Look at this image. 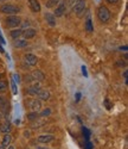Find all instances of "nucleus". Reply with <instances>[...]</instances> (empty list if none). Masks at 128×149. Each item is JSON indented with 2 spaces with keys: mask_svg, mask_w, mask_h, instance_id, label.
Segmentation results:
<instances>
[{
  "mask_svg": "<svg viewBox=\"0 0 128 149\" xmlns=\"http://www.w3.org/2000/svg\"><path fill=\"white\" fill-rule=\"evenodd\" d=\"M85 7H87V0H76V3L72 5V11L76 13V16L81 18L85 12Z\"/></svg>",
  "mask_w": 128,
  "mask_h": 149,
  "instance_id": "obj_1",
  "label": "nucleus"
},
{
  "mask_svg": "<svg viewBox=\"0 0 128 149\" xmlns=\"http://www.w3.org/2000/svg\"><path fill=\"white\" fill-rule=\"evenodd\" d=\"M19 11H20L19 7L17 5H13V4H5V5L0 6V12H1V13H5V15H8V16L17 15Z\"/></svg>",
  "mask_w": 128,
  "mask_h": 149,
  "instance_id": "obj_2",
  "label": "nucleus"
},
{
  "mask_svg": "<svg viewBox=\"0 0 128 149\" xmlns=\"http://www.w3.org/2000/svg\"><path fill=\"white\" fill-rule=\"evenodd\" d=\"M97 18L101 23H108L110 19V11L106 6H100L97 10Z\"/></svg>",
  "mask_w": 128,
  "mask_h": 149,
  "instance_id": "obj_3",
  "label": "nucleus"
},
{
  "mask_svg": "<svg viewBox=\"0 0 128 149\" xmlns=\"http://www.w3.org/2000/svg\"><path fill=\"white\" fill-rule=\"evenodd\" d=\"M20 23H21V18L13 15V16H7V18L5 19V24L6 26L11 28V29H14V28H18L20 26Z\"/></svg>",
  "mask_w": 128,
  "mask_h": 149,
  "instance_id": "obj_4",
  "label": "nucleus"
},
{
  "mask_svg": "<svg viewBox=\"0 0 128 149\" xmlns=\"http://www.w3.org/2000/svg\"><path fill=\"white\" fill-rule=\"evenodd\" d=\"M26 104L29 106V109L32 112H38L42 109V102L38 98H30L26 100Z\"/></svg>",
  "mask_w": 128,
  "mask_h": 149,
  "instance_id": "obj_5",
  "label": "nucleus"
},
{
  "mask_svg": "<svg viewBox=\"0 0 128 149\" xmlns=\"http://www.w3.org/2000/svg\"><path fill=\"white\" fill-rule=\"evenodd\" d=\"M30 78H31L32 81H38V82H41V81H43V80L45 79V75H44V73H43L42 70L36 69V70L31 72Z\"/></svg>",
  "mask_w": 128,
  "mask_h": 149,
  "instance_id": "obj_6",
  "label": "nucleus"
},
{
  "mask_svg": "<svg viewBox=\"0 0 128 149\" xmlns=\"http://www.w3.org/2000/svg\"><path fill=\"white\" fill-rule=\"evenodd\" d=\"M42 90V87H41V84L38 82V81H33V84L30 86V87L28 88V93L30 94V95H37L38 94V92H39Z\"/></svg>",
  "mask_w": 128,
  "mask_h": 149,
  "instance_id": "obj_7",
  "label": "nucleus"
},
{
  "mask_svg": "<svg viewBox=\"0 0 128 149\" xmlns=\"http://www.w3.org/2000/svg\"><path fill=\"white\" fill-rule=\"evenodd\" d=\"M24 61L26 62V65H29V66L33 67V66H36V65H37V62H38V57H37L36 55H33V54H26V55L24 56Z\"/></svg>",
  "mask_w": 128,
  "mask_h": 149,
  "instance_id": "obj_8",
  "label": "nucleus"
},
{
  "mask_svg": "<svg viewBox=\"0 0 128 149\" xmlns=\"http://www.w3.org/2000/svg\"><path fill=\"white\" fill-rule=\"evenodd\" d=\"M37 35V31L34 30V29H32V28H28V29H24L23 30V38H25V40H32L33 37Z\"/></svg>",
  "mask_w": 128,
  "mask_h": 149,
  "instance_id": "obj_9",
  "label": "nucleus"
},
{
  "mask_svg": "<svg viewBox=\"0 0 128 149\" xmlns=\"http://www.w3.org/2000/svg\"><path fill=\"white\" fill-rule=\"evenodd\" d=\"M65 3L63 1H59V4L56 6V10H55V17H62L64 15V12H65Z\"/></svg>",
  "mask_w": 128,
  "mask_h": 149,
  "instance_id": "obj_10",
  "label": "nucleus"
},
{
  "mask_svg": "<svg viewBox=\"0 0 128 149\" xmlns=\"http://www.w3.org/2000/svg\"><path fill=\"white\" fill-rule=\"evenodd\" d=\"M29 44L28 40H25V38H21V37H19V38H16L13 40V45L16 48H19V49H23V48H26Z\"/></svg>",
  "mask_w": 128,
  "mask_h": 149,
  "instance_id": "obj_11",
  "label": "nucleus"
},
{
  "mask_svg": "<svg viewBox=\"0 0 128 149\" xmlns=\"http://www.w3.org/2000/svg\"><path fill=\"white\" fill-rule=\"evenodd\" d=\"M54 136L52 135H49V134H45V135H39L37 137V141L39 143H50L51 141H54Z\"/></svg>",
  "mask_w": 128,
  "mask_h": 149,
  "instance_id": "obj_12",
  "label": "nucleus"
},
{
  "mask_svg": "<svg viewBox=\"0 0 128 149\" xmlns=\"http://www.w3.org/2000/svg\"><path fill=\"white\" fill-rule=\"evenodd\" d=\"M7 109H8V102L5 97H1L0 95V112L3 113H7Z\"/></svg>",
  "mask_w": 128,
  "mask_h": 149,
  "instance_id": "obj_13",
  "label": "nucleus"
},
{
  "mask_svg": "<svg viewBox=\"0 0 128 149\" xmlns=\"http://www.w3.org/2000/svg\"><path fill=\"white\" fill-rule=\"evenodd\" d=\"M29 4H30V8L33 12H39L41 11V4L38 0H29Z\"/></svg>",
  "mask_w": 128,
  "mask_h": 149,
  "instance_id": "obj_14",
  "label": "nucleus"
},
{
  "mask_svg": "<svg viewBox=\"0 0 128 149\" xmlns=\"http://www.w3.org/2000/svg\"><path fill=\"white\" fill-rule=\"evenodd\" d=\"M37 98L39 99V100H49L50 99V93L45 90H41L37 94Z\"/></svg>",
  "mask_w": 128,
  "mask_h": 149,
  "instance_id": "obj_15",
  "label": "nucleus"
},
{
  "mask_svg": "<svg viewBox=\"0 0 128 149\" xmlns=\"http://www.w3.org/2000/svg\"><path fill=\"white\" fill-rule=\"evenodd\" d=\"M45 19L50 26H55L56 25V17L52 13H45Z\"/></svg>",
  "mask_w": 128,
  "mask_h": 149,
  "instance_id": "obj_16",
  "label": "nucleus"
},
{
  "mask_svg": "<svg viewBox=\"0 0 128 149\" xmlns=\"http://www.w3.org/2000/svg\"><path fill=\"white\" fill-rule=\"evenodd\" d=\"M12 127H11V124L10 123H3V124H0V132H3V134H10Z\"/></svg>",
  "mask_w": 128,
  "mask_h": 149,
  "instance_id": "obj_17",
  "label": "nucleus"
},
{
  "mask_svg": "<svg viewBox=\"0 0 128 149\" xmlns=\"http://www.w3.org/2000/svg\"><path fill=\"white\" fill-rule=\"evenodd\" d=\"M11 141H12V136H11L10 134H5V135H4V137H3V141H1V146L6 148V147L10 146Z\"/></svg>",
  "mask_w": 128,
  "mask_h": 149,
  "instance_id": "obj_18",
  "label": "nucleus"
},
{
  "mask_svg": "<svg viewBox=\"0 0 128 149\" xmlns=\"http://www.w3.org/2000/svg\"><path fill=\"white\" fill-rule=\"evenodd\" d=\"M10 35H11V37H12L13 40L19 38V37H21V35H23V30H21V29H14V30H12V31L10 32Z\"/></svg>",
  "mask_w": 128,
  "mask_h": 149,
  "instance_id": "obj_19",
  "label": "nucleus"
},
{
  "mask_svg": "<svg viewBox=\"0 0 128 149\" xmlns=\"http://www.w3.org/2000/svg\"><path fill=\"white\" fill-rule=\"evenodd\" d=\"M59 1H61V0H47V1H46V7H49V8L56 7L59 4Z\"/></svg>",
  "mask_w": 128,
  "mask_h": 149,
  "instance_id": "obj_20",
  "label": "nucleus"
},
{
  "mask_svg": "<svg viewBox=\"0 0 128 149\" xmlns=\"http://www.w3.org/2000/svg\"><path fill=\"white\" fill-rule=\"evenodd\" d=\"M7 86H8L7 81H5V80H0V93H3V92L6 91V90H7Z\"/></svg>",
  "mask_w": 128,
  "mask_h": 149,
  "instance_id": "obj_21",
  "label": "nucleus"
},
{
  "mask_svg": "<svg viewBox=\"0 0 128 149\" xmlns=\"http://www.w3.org/2000/svg\"><path fill=\"white\" fill-rule=\"evenodd\" d=\"M85 29H87L88 32H92V31L94 30V28H93V25H92V19H90V18H88L87 22H85Z\"/></svg>",
  "mask_w": 128,
  "mask_h": 149,
  "instance_id": "obj_22",
  "label": "nucleus"
},
{
  "mask_svg": "<svg viewBox=\"0 0 128 149\" xmlns=\"http://www.w3.org/2000/svg\"><path fill=\"white\" fill-rule=\"evenodd\" d=\"M38 117H39V113H38V112H32V111H31V113H29V115H28V118H29L30 120L38 119Z\"/></svg>",
  "mask_w": 128,
  "mask_h": 149,
  "instance_id": "obj_23",
  "label": "nucleus"
},
{
  "mask_svg": "<svg viewBox=\"0 0 128 149\" xmlns=\"http://www.w3.org/2000/svg\"><path fill=\"white\" fill-rule=\"evenodd\" d=\"M51 115V109H45V110H43L42 112L39 113V116H42V117H47V116H50Z\"/></svg>",
  "mask_w": 128,
  "mask_h": 149,
  "instance_id": "obj_24",
  "label": "nucleus"
},
{
  "mask_svg": "<svg viewBox=\"0 0 128 149\" xmlns=\"http://www.w3.org/2000/svg\"><path fill=\"white\" fill-rule=\"evenodd\" d=\"M11 88H12V92H13V94H17L18 93V90H17V85H16V82L12 80L11 81Z\"/></svg>",
  "mask_w": 128,
  "mask_h": 149,
  "instance_id": "obj_25",
  "label": "nucleus"
},
{
  "mask_svg": "<svg viewBox=\"0 0 128 149\" xmlns=\"http://www.w3.org/2000/svg\"><path fill=\"white\" fill-rule=\"evenodd\" d=\"M20 25H21V30H24V29H28V28H30V22H29V20L21 22V23H20Z\"/></svg>",
  "mask_w": 128,
  "mask_h": 149,
  "instance_id": "obj_26",
  "label": "nucleus"
},
{
  "mask_svg": "<svg viewBox=\"0 0 128 149\" xmlns=\"http://www.w3.org/2000/svg\"><path fill=\"white\" fill-rule=\"evenodd\" d=\"M106 1H107L108 4H111V5H113V4H116L119 0H106Z\"/></svg>",
  "mask_w": 128,
  "mask_h": 149,
  "instance_id": "obj_27",
  "label": "nucleus"
},
{
  "mask_svg": "<svg viewBox=\"0 0 128 149\" xmlns=\"http://www.w3.org/2000/svg\"><path fill=\"white\" fill-rule=\"evenodd\" d=\"M13 78H14V80H16V81H18V82H19L20 78H19V75H18V74H13Z\"/></svg>",
  "mask_w": 128,
  "mask_h": 149,
  "instance_id": "obj_28",
  "label": "nucleus"
},
{
  "mask_svg": "<svg viewBox=\"0 0 128 149\" xmlns=\"http://www.w3.org/2000/svg\"><path fill=\"white\" fill-rule=\"evenodd\" d=\"M24 136L25 137H30V131H24Z\"/></svg>",
  "mask_w": 128,
  "mask_h": 149,
  "instance_id": "obj_29",
  "label": "nucleus"
},
{
  "mask_svg": "<svg viewBox=\"0 0 128 149\" xmlns=\"http://www.w3.org/2000/svg\"><path fill=\"white\" fill-rule=\"evenodd\" d=\"M75 3H76V0H69V5H71V6H72Z\"/></svg>",
  "mask_w": 128,
  "mask_h": 149,
  "instance_id": "obj_30",
  "label": "nucleus"
},
{
  "mask_svg": "<svg viewBox=\"0 0 128 149\" xmlns=\"http://www.w3.org/2000/svg\"><path fill=\"white\" fill-rule=\"evenodd\" d=\"M37 149H49V148H46V147H37Z\"/></svg>",
  "mask_w": 128,
  "mask_h": 149,
  "instance_id": "obj_31",
  "label": "nucleus"
},
{
  "mask_svg": "<svg viewBox=\"0 0 128 149\" xmlns=\"http://www.w3.org/2000/svg\"><path fill=\"white\" fill-rule=\"evenodd\" d=\"M7 149H14V147H12V146H8Z\"/></svg>",
  "mask_w": 128,
  "mask_h": 149,
  "instance_id": "obj_32",
  "label": "nucleus"
},
{
  "mask_svg": "<svg viewBox=\"0 0 128 149\" xmlns=\"http://www.w3.org/2000/svg\"><path fill=\"white\" fill-rule=\"evenodd\" d=\"M4 1H7V0H0V3H4Z\"/></svg>",
  "mask_w": 128,
  "mask_h": 149,
  "instance_id": "obj_33",
  "label": "nucleus"
},
{
  "mask_svg": "<svg viewBox=\"0 0 128 149\" xmlns=\"http://www.w3.org/2000/svg\"><path fill=\"white\" fill-rule=\"evenodd\" d=\"M0 149H5V147H3V146H0Z\"/></svg>",
  "mask_w": 128,
  "mask_h": 149,
  "instance_id": "obj_34",
  "label": "nucleus"
},
{
  "mask_svg": "<svg viewBox=\"0 0 128 149\" xmlns=\"http://www.w3.org/2000/svg\"><path fill=\"white\" fill-rule=\"evenodd\" d=\"M0 119H1V112H0Z\"/></svg>",
  "mask_w": 128,
  "mask_h": 149,
  "instance_id": "obj_35",
  "label": "nucleus"
}]
</instances>
